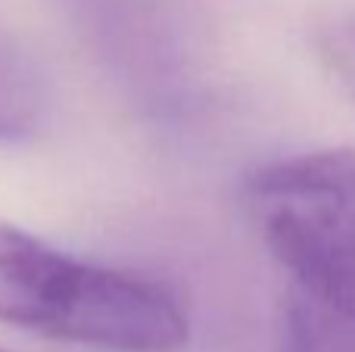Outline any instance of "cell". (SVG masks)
I'll use <instances>...</instances> for the list:
<instances>
[{
    "mask_svg": "<svg viewBox=\"0 0 355 352\" xmlns=\"http://www.w3.org/2000/svg\"><path fill=\"white\" fill-rule=\"evenodd\" d=\"M44 116V85L35 62L0 35V141L28 137Z\"/></svg>",
    "mask_w": 355,
    "mask_h": 352,
    "instance_id": "3957f363",
    "label": "cell"
},
{
    "mask_svg": "<svg viewBox=\"0 0 355 352\" xmlns=\"http://www.w3.org/2000/svg\"><path fill=\"white\" fill-rule=\"evenodd\" d=\"M0 352H6V349H0Z\"/></svg>",
    "mask_w": 355,
    "mask_h": 352,
    "instance_id": "5b68a950",
    "label": "cell"
},
{
    "mask_svg": "<svg viewBox=\"0 0 355 352\" xmlns=\"http://www.w3.org/2000/svg\"><path fill=\"white\" fill-rule=\"evenodd\" d=\"M315 50L321 66L355 100V10H340L315 28Z\"/></svg>",
    "mask_w": 355,
    "mask_h": 352,
    "instance_id": "277c9868",
    "label": "cell"
},
{
    "mask_svg": "<svg viewBox=\"0 0 355 352\" xmlns=\"http://www.w3.org/2000/svg\"><path fill=\"white\" fill-rule=\"evenodd\" d=\"M246 206L284 274L277 352H355V150L265 166Z\"/></svg>",
    "mask_w": 355,
    "mask_h": 352,
    "instance_id": "6da1fadb",
    "label": "cell"
},
{
    "mask_svg": "<svg viewBox=\"0 0 355 352\" xmlns=\"http://www.w3.org/2000/svg\"><path fill=\"white\" fill-rule=\"evenodd\" d=\"M0 322L106 352H181L190 322L156 281L91 265L0 222Z\"/></svg>",
    "mask_w": 355,
    "mask_h": 352,
    "instance_id": "7a4b0ae2",
    "label": "cell"
}]
</instances>
